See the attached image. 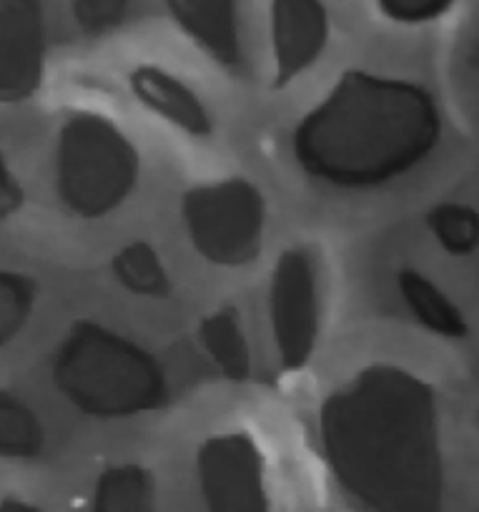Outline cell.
Listing matches in <instances>:
<instances>
[{"mask_svg":"<svg viewBox=\"0 0 479 512\" xmlns=\"http://www.w3.org/2000/svg\"><path fill=\"white\" fill-rule=\"evenodd\" d=\"M319 450L359 512H442L444 457L437 392L397 364H369L329 392Z\"/></svg>","mask_w":479,"mask_h":512,"instance_id":"cell-1","label":"cell"},{"mask_svg":"<svg viewBox=\"0 0 479 512\" xmlns=\"http://www.w3.org/2000/svg\"><path fill=\"white\" fill-rule=\"evenodd\" d=\"M442 139V111L409 78L349 68L299 118L291 154L309 179L339 191H369L402 179Z\"/></svg>","mask_w":479,"mask_h":512,"instance_id":"cell-2","label":"cell"},{"mask_svg":"<svg viewBox=\"0 0 479 512\" xmlns=\"http://www.w3.org/2000/svg\"><path fill=\"white\" fill-rule=\"evenodd\" d=\"M58 395L88 420L151 415L171 402L164 364L143 344L93 319H76L51 362Z\"/></svg>","mask_w":479,"mask_h":512,"instance_id":"cell-3","label":"cell"},{"mask_svg":"<svg viewBox=\"0 0 479 512\" xmlns=\"http://www.w3.org/2000/svg\"><path fill=\"white\" fill-rule=\"evenodd\" d=\"M141 179V154L106 113L73 111L58 128L56 196L73 219L98 221L121 209Z\"/></svg>","mask_w":479,"mask_h":512,"instance_id":"cell-4","label":"cell"},{"mask_svg":"<svg viewBox=\"0 0 479 512\" xmlns=\"http://www.w3.org/2000/svg\"><path fill=\"white\" fill-rule=\"evenodd\" d=\"M266 196L246 176L191 186L181 199V221L204 262L241 269L256 262L266 236Z\"/></svg>","mask_w":479,"mask_h":512,"instance_id":"cell-5","label":"cell"},{"mask_svg":"<svg viewBox=\"0 0 479 512\" xmlns=\"http://www.w3.org/2000/svg\"><path fill=\"white\" fill-rule=\"evenodd\" d=\"M269 322L279 367L286 374L304 372L322 332L319 274L306 246H289L276 256L269 282Z\"/></svg>","mask_w":479,"mask_h":512,"instance_id":"cell-6","label":"cell"},{"mask_svg":"<svg viewBox=\"0 0 479 512\" xmlns=\"http://www.w3.org/2000/svg\"><path fill=\"white\" fill-rule=\"evenodd\" d=\"M201 502L206 512H271L266 460L249 432H221L196 452Z\"/></svg>","mask_w":479,"mask_h":512,"instance_id":"cell-7","label":"cell"},{"mask_svg":"<svg viewBox=\"0 0 479 512\" xmlns=\"http://www.w3.org/2000/svg\"><path fill=\"white\" fill-rule=\"evenodd\" d=\"M48 31L41 0H0V103L16 106L46 81Z\"/></svg>","mask_w":479,"mask_h":512,"instance_id":"cell-8","label":"cell"},{"mask_svg":"<svg viewBox=\"0 0 479 512\" xmlns=\"http://www.w3.org/2000/svg\"><path fill=\"white\" fill-rule=\"evenodd\" d=\"M332 21L324 0H271V88L284 91L319 63L329 46Z\"/></svg>","mask_w":479,"mask_h":512,"instance_id":"cell-9","label":"cell"},{"mask_svg":"<svg viewBox=\"0 0 479 512\" xmlns=\"http://www.w3.org/2000/svg\"><path fill=\"white\" fill-rule=\"evenodd\" d=\"M128 88L146 111L181 134L191 139H209L214 134V116L206 101L176 73L156 63H138L128 73Z\"/></svg>","mask_w":479,"mask_h":512,"instance_id":"cell-10","label":"cell"},{"mask_svg":"<svg viewBox=\"0 0 479 512\" xmlns=\"http://www.w3.org/2000/svg\"><path fill=\"white\" fill-rule=\"evenodd\" d=\"M171 21L219 68L236 73L244 63L239 0H164Z\"/></svg>","mask_w":479,"mask_h":512,"instance_id":"cell-11","label":"cell"},{"mask_svg":"<svg viewBox=\"0 0 479 512\" xmlns=\"http://www.w3.org/2000/svg\"><path fill=\"white\" fill-rule=\"evenodd\" d=\"M196 339L221 377L229 382H246L251 377V347L234 307H219L204 314L196 327Z\"/></svg>","mask_w":479,"mask_h":512,"instance_id":"cell-12","label":"cell"},{"mask_svg":"<svg viewBox=\"0 0 479 512\" xmlns=\"http://www.w3.org/2000/svg\"><path fill=\"white\" fill-rule=\"evenodd\" d=\"M397 289L402 294V302L407 304L409 314L419 327L429 334L442 339H467L469 324L462 309L427 277L417 269H399Z\"/></svg>","mask_w":479,"mask_h":512,"instance_id":"cell-13","label":"cell"},{"mask_svg":"<svg viewBox=\"0 0 479 512\" xmlns=\"http://www.w3.org/2000/svg\"><path fill=\"white\" fill-rule=\"evenodd\" d=\"M91 512H161L151 470L138 462L108 465L93 485Z\"/></svg>","mask_w":479,"mask_h":512,"instance_id":"cell-14","label":"cell"},{"mask_svg":"<svg viewBox=\"0 0 479 512\" xmlns=\"http://www.w3.org/2000/svg\"><path fill=\"white\" fill-rule=\"evenodd\" d=\"M111 274L133 297L169 299L174 294V282L164 259L143 239L128 241L111 256Z\"/></svg>","mask_w":479,"mask_h":512,"instance_id":"cell-15","label":"cell"},{"mask_svg":"<svg viewBox=\"0 0 479 512\" xmlns=\"http://www.w3.org/2000/svg\"><path fill=\"white\" fill-rule=\"evenodd\" d=\"M46 450V427L31 405L0 390V460L33 462Z\"/></svg>","mask_w":479,"mask_h":512,"instance_id":"cell-16","label":"cell"},{"mask_svg":"<svg viewBox=\"0 0 479 512\" xmlns=\"http://www.w3.org/2000/svg\"><path fill=\"white\" fill-rule=\"evenodd\" d=\"M424 224L449 256H469L479 249V211L474 206L442 201L427 211Z\"/></svg>","mask_w":479,"mask_h":512,"instance_id":"cell-17","label":"cell"},{"mask_svg":"<svg viewBox=\"0 0 479 512\" xmlns=\"http://www.w3.org/2000/svg\"><path fill=\"white\" fill-rule=\"evenodd\" d=\"M36 307V279L16 269H0V349H6L28 327Z\"/></svg>","mask_w":479,"mask_h":512,"instance_id":"cell-18","label":"cell"},{"mask_svg":"<svg viewBox=\"0 0 479 512\" xmlns=\"http://www.w3.org/2000/svg\"><path fill=\"white\" fill-rule=\"evenodd\" d=\"M128 6L131 0H71V13L83 36L101 38L126 21Z\"/></svg>","mask_w":479,"mask_h":512,"instance_id":"cell-19","label":"cell"},{"mask_svg":"<svg viewBox=\"0 0 479 512\" xmlns=\"http://www.w3.org/2000/svg\"><path fill=\"white\" fill-rule=\"evenodd\" d=\"M457 0H374L377 11L397 26H427L454 8Z\"/></svg>","mask_w":479,"mask_h":512,"instance_id":"cell-20","label":"cell"},{"mask_svg":"<svg viewBox=\"0 0 479 512\" xmlns=\"http://www.w3.org/2000/svg\"><path fill=\"white\" fill-rule=\"evenodd\" d=\"M26 201V191H23L21 181L13 174L8 161L0 154V221L11 219Z\"/></svg>","mask_w":479,"mask_h":512,"instance_id":"cell-21","label":"cell"},{"mask_svg":"<svg viewBox=\"0 0 479 512\" xmlns=\"http://www.w3.org/2000/svg\"><path fill=\"white\" fill-rule=\"evenodd\" d=\"M0 512H43V510L38 505H33V502L23 500V497L8 495L0 500Z\"/></svg>","mask_w":479,"mask_h":512,"instance_id":"cell-22","label":"cell"},{"mask_svg":"<svg viewBox=\"0 0 479 512\" xmlns=\"http://www.w3.org/2000/svg\"><path fill=\"white\" fill-rule=\"evenodd\" d=\"M477 427H479V412H477Z\"/></svg>","mask_w":479,"mask_h":512,"instance_id":"cell-23","label":"cell"}]
</instances>
